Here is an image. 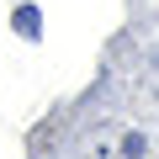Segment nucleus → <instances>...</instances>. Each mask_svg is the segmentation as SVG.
Instances as JSON below:
<instances>
[{"mask_svg":"<svg viewBox=\"0 0 159 159\" xmlns=\"http://www.w3.org/2000/svg\"><path fill=\"white\" fill-rule=\"evenodd\" d=\"M16 32H21V37H37V32H43V16H37L32 6H21V11H16Z\"/></svg>","mask_w":159,"mask_h":159,"instance_id":"1","label":"nucleus"}]
</instances>
